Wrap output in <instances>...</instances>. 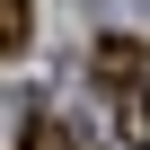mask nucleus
<instances>
[{"label": "nucleus", "instance_id": "f03ea898", "mask_svg": "<svg viewBox=\"0 0 150 150\" xmlns=\"http://www.w3.org/2000/svg\"><path fill=\"white\" fill-rule=\"evenodd\" d=\"M106 115H115V141L150 150V80H132V88H106Z\"/></svg>", "mask_w": 150, "mask_h": 150}, {"label": "nucleus", "instance_id": "7ed1b4c3", "mask_svg": "<svg viewBox=\"0 0 150 150\" xmlns=\"http://www.w3.org/2000/svg\"><path fill=\"white\" fill-rule=\"evenodd\" d=\"M35 44V0H0V62H18Z\"/></svg>", "mask_w": 150, "mask_h": 150}, {"label": "nucleus", "instance_id": "f257e3e1", "mask_svg": "<svg viewBox=\"0 0 150 150\" xmlns=\"http://www.w3.org/2000/svg\"><path fill=\"white\" fill-rule=\"evenodd\" d=\"M141 62H150L141 35H97V62H88V71H97V88H132V80H141Z\"/></svg>", "mask_w": 150, "mask_h": 150}, {"label": "nucleus", "instance_id": "20e7f679", "mask_svg": "<svg viewBox=\"0 0 150 150\" xmlns=\"http://www.w3.org/2000/svg\"><path fill=\"white\" fill-rule=\"evenodd\" d=\"M27 150H80V141H71V124H53V115H35V124H27Z\"/></svg>", "mask_w": 150, "mask_h": 150}]
</instances>
